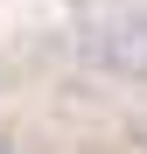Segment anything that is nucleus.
Segmentation results:
<instances>
[{"label":"nucleus","mask_w":147,"mask_h":154,"mask_svg":"<svg viewBox=\"0 0 147 154\" xmlns=\"http://www.w3.org/2000/svg\"><path fill=\"white\" fill-rule=\"evenodd\" d=\"M70 49L91 77L112 84H147V0H98L77 14Z\"/></svg>","instance_id":"obj_1"},{"label":"nucleus","mask_w":147,"mask_h":154,"mask_svg":"<svg viewBox=\"0 0 147 154\" xmlns=\"http://www.w3.org/2000/svg\"><path fill=\"white\" fill-rule=\"evenodd\" d=\"M0 154H7V147H0Z\"/></svg>","instance_id":"obj_2"}]
</instances>
